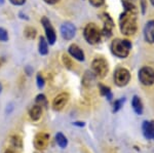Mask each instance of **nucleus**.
Returning <instances> with one entry per match:
<instances>
[{
	"instance_id": "obj_1",
	"label": "nucleus",
	"mask_w": 154,
	"mask_h": 153,
	"mask_svg": "<svg viewBox=\"0 0 154 153\" xmlns=\"http://www.w3.org/2000/svg\"><path fill=\"white\" fill-rule=\"evenodd\" d=\"M135 11H125L119 18V27L122 34L126 36L134 35L137 31V19Z\"/></svg>"
},
{
	"instance_id": "obj_2",
	"label": "nucleus",
	"mask_w": 154,
	"mask_h": 153,
	"mask_svg": "<svg viewBox=\"0 0 154 153\" xmlns=\"http://www.w3.org/2000/svg\"><path fill=\"white\" fill-rule=\"evenodd\" d=\"M131 47V43L128 40H121V39H115L111 44V50L113 55L118 58H126L130 53Z\"/></svg>"
},
{
	"instance_id": "obj_3",
	"label": "nucleus",
	"mask_w": 154,
	"mask_h": 153,
	"mask_svg": "<svg viewBox=\"0 0 154 153\" xmlns=\"http://www.w3.org/2000/svg\"><path fill=\"white\" fill-rule=\"evenodd\" d=\"M83 35L85 40L91 44H96L100 41L102 32L95 24H88L84 28Z\"/></svg>"
},
{
	"instance_id": "obj_4",
	"label": "nucleus",
	"mask_w": 154,
	"mask_h": 153,
	"mask_svg": "<svg viewBox=\"0 0 154 153\" xmlns=\"http://www.w3.org/2000/svg\"><path fill=\"white\" fill-rule=\"evenodd\" d=\"M91 67H93V71L94 73L96 74L97 76L103 78L106 76V74L108 73V63L105 59L103 58H97L93 61V64H91Z\"/></svg>"
},
{
	"instance_id": "obj_5",
	"label": "nucleus",
	"mask_w": 154,
	"mask_h": 153,
	"mask_svg": "<svg viewBox=\"0 0 154 153\" xmlns=\"http://www.w3.org/2000/svg\"><path fill=\"white\" fill-rule=\"evenodd\" d=\"M139 79L144 85H152L154 83V70L150 67H143L139 71Z\"/></svg>"
},
{
	"instance_id": "obj_6",
	"label": "nucleus",
	"mask_w": 154,
	"mask_h": 153,
	"mask_svg": "<svg viewBox=\"0 0 154 153\" xmlns=\"http://www.w3.org/2000/svg\"><path fill=\"white\" fill-rule=\"evenodd\" d=\"M131 79V74L126 69L119 68L114 73V81L118 86H125Z\"/></svg>"
},
{
	"instance_id": "obj_7",
	"label": "nucleus",
	"mask_w": 154,
	"mask_h": 153,
	"mask_svg": "<svg viewBox=\"0 0 154 153\" xmlns=\"http://www.w3.org/2000/svg\"><path fill=\"white\" fill-rule=\"evenodd\" d=\"M41 24L44 28V31H45L48 42L53 45V44H54V42H56V39H57L56 31H54V27L51 26V22H49V20L46 18V17H43V18L41 19Z\"/></svg>"
},
{
	"instance_id": "obj_8",
	"label": "nucleus",
	"mask_w": 154,
	"mask_h": 153,
	"mask_svg": "<svg viewBox=\"0 0 154 153\" xmlns=\"http://www.w3.org/2000/svg\"><path fill=\"white\" fill-rule=\"evenodd\" d=\"M76 28L70 22H66L61 26V35L65 40H71L75 36Z\"/></svg>"
},
{
	"instance_id": "obj_9",
	"label": "nucleus",
	"mask_w": 154,
	"mask_h": 153,
	"mask_svg": "<svg viewBox=\"0 0 154 153\" xmlns=\"http://www.w3.org/2000/svg\"><path fill=\"white\" fill-rule=\"evenodd\" d=\"M49 136L45 133H39L36 135L35 139H34V145H35L36 149L38 150H44L48 145Z\"/></svg>"
},
{
	"instance_id": "obj_10",
	"label": "nucleus",
	"mask_w": 154,
	"mask_h": 153,
	"mask_svg": "<svg viewBox=\"0 0 154 153\" xmlns=\"http://www.w3.org/2000/svg\"><path fill=\"white\" fill-rule=\"evenodd\" d=\"M102 20H103V22H104V28H103V31H102V35H104L106 37H110L111 34H112V28L114 25L112 19L110 18L109 14H103Z\"/></svg>"
},
{
	"instance_id": "obj_11",
	"label": "nucleus",
	"mask_w": 154,
	"mask_h": 153,
	"mask_svg": "<svg viewBox=\"0 0 154 153\" xmlns=\"http://www.w3.org/2000/svg\"><path fill=\"white\" fill-rule=\"evenodd\" d=\"M69 100V95L66 93H60L59 96H57L56 98L54 99V102H53V107L54 110H62L65 105L68 103Z\"/></svg>"
},
{
	"instance_id": "obj_12",
	"label": "nucleus",
	"mask_w": 154,
	"mask_h": 153,
	"mask_svg": "<svg viewBox=\"0 0 154 153\" xmlns=\"http://www.w3.org/2000/svg\"><path fill=\"white\" fill-rule=\"evenodd\" d=\"M143 134L146 139L154 140V121H144Z\"/></svg>"
},
{
	"instance_id": "obj_13",
	"label": "nucleus",
	"mask_w": 154,
	"mask_h": 153,
	"mask_svg": "<svg viewBox=\"0 0 154 153\" xmlns=\"http://www.w3.org/2000/svg\"><path fill=\"white\" fill-rule=\"evenodd\" d=\"M69 54L78 61H84V54L82 49L76 44H71L69 46Z\"/></svg>"
},
{
	"instance_id": "obj_14",
	"label": "nucleus",
	"mask_w": 154,
	"mask_h": 153,
	"mask_svg": "<svg viewBox=\"0 0 154 153\" xmlns=\"http://www.w3.org/2000/svg\"><path fill=\"white\" fill-rule=\"evenodd\" d=\"M144 34H145V38L148 42L154 43V21H150L147 23Z\"/></svg>"
},
{
	"instance_id": "obj_15",
	"label": "nucleus",
	"mask_w": 154,
	"mask_h": 153,
	"mask_svg": "<svg viewBox=\"0 0 154 153\" xmlns=\"http://www.w3.org/2000/svg\"><path fill=\"white\" fill-rule=\"evenodd\" d=\"M41 113H42L41 106H39V105L33 106L29 111V115L32 120H38L41 116Z\"/></svg>"
},
{
	"instance_id": "obj_16",
	"label": "nucleus",
	"mask_w": 154,
	"mask_h": 153,
	"mask_svg": "<svg viewBox=\"0 0 154 153\" xmlns=\"http://www.w3.org/2000/svg\"><path fill=\"white\" fill-rule=\"evenodd\" d=\"M131 105H133L134 110L136 111L137 114H142L143 113V104H142V101L139 97H135L133 98V101H131Z\"/></svg>"
},
{
	"instance_id": "obj_17",
	"label": "nucleus",
	"mask_w": 154,
	"mask_h": 153,
	"mask_svg": "<svg viewBox=\"0 0 154 153\" xmlns=\"http://www.w3.org/2000/svg\"><path fill=\"white\" fill-rule=\"evenodd\" d=\"M38 49H39V54L41 56H45L48 55V41L45 40L44 37H40L39 38V45H38Z\"/></svg>"
},
{
	"instance_id": "obj_18",
	"label": "nucleus",
	"mask_w": 154,
	"mask_h": 153,
	"mask_svg": "<svg viewBox=\"0 0 154 153\" xmlns=\"http://www.w3.org/2000/svg\"><path fill=\"white\" fill-rule=\"evenodd\" d=\"M125 11H131L137 12V0H122Z\"/></svg>"
},
{
	"instance_id": "obj_19",
	"label": "nucleus",
	"mask_w": 154,
	"mask_h": 153,
	"mask_svg": "<svg viewBox=\"0 0 154 153\" xmlns=\"http://www.w3.org/2000/svg\"><path fill=\"white\" fill-rule=\"evenodd\" d=\"M56 141L61 148H66L67 145H68V140L62 133H58L56 135Z\"/></svg>"
},
{
	"instance_id": "obj_20",
	"label": "nucleus",
	"mask_w": 154,
	"mask_h": 153,
	"mask_svg": "<svg viewBox=\"0 0 154 153\" xmlns=\"http://www.w3.org/2000/svg\"><path fill=\"white\" fill-rule=\"evenodd\" d=\"M95 82V75L93 73H89V72H86L85 75L83 77V80H82V83L85 86H91L93 83Z\"/></svg>"
},
{
	"instance_id": "obj_21",
	"label": "nucleus",
	"mask_w": 154,
	"mask_h": 153,
	"mask_svg": "<svg viewBox=\"0 0 154 153\" xmlns=\"http://www.w3.org/2000/svg\"><path fill=\"white\" fill-rule=\"evenodd\" d=\"M36 34H37L36 30L34 28H32V27H27L24 30V35L28 39H34L36 37Z\"/></svg>"
},
{
	"instance_id": "obj_22",
	"label": "nucleus",
	"mask_w": 154,
	"mask_h": 153,
	"mask_svg": "<svg viewBox=\"0 0 154 153\" xmlns=\"http://www.w3.org/2000/svg\"><path fill=\"white\" fill-rule=\"evenodd\" d=\"M100 92H101V95L102 96H106L107 99L108 100H111V98H112V95H111V90L109 87H107V86L103 85V84H100Z\"/></svg>"
},
{
	"instance_id": "obj_23",
	"label": "nucleus",
	"mask_w": 154,
	"mask_h": 153,
	"mask_svg": "<svg viewBox=\"0 0 154 153\" xmlns=\"http://www.w3.org/2000/svg\"><path fill=\"white\" fill-rule=\"evenodd\" d=\"M36 103L39 106L43 107V106L48 105V100H46V98H45V96H44V95H38L36 97Z\"/></svg>"
},
{
	"instance_id": "obj_24",
	"label": "nucleus",
	"mask_w": 154,
	"mask_h": 153,
	"mask_svg": "<svg viewBox=\"0 0 154 153\" xmlns=\"http://www.w3.org/2000/svg\"><path fill=\"white\" fill-rule=\"evenodd\" d=\"M125 102V98H121L119 100H116L115 103H114V108H113V112H117V111L122 107L123 103Z\"/></svg>"
},
{
	"instance_id": "obj_25",
	"label": "nucleus",
	"mask_w": 154,
	"mask_h": 153,
	"mask_svg": "<svg viewBox=\"0 0 154 153\" xmlns=\"http://www.w3.org/2000/svg\"><path fill=\"white\" fill-rule=\"evenodd\" d=\"M8 40V33L4 28H0V41L5 42Z\"/></svg>"
},
{
	"instance_id": "obj_26",
	"label": "nucleus",
	"mask_w": 154,
	"mask_h": 153,
	"mask_svg": "<svg viewBox=\"0 0 154 153\" xmlns=\"http://www.w3.org/2000/svg\"><path fill=\"white\" fill-rule=\"evenodd\" d=\"M11 141H12V144H14V147H17V148L22 147V139L19 137V136H14Z\"/></svg>"
},
{
	"instance_id": "obj_27",
	"label": "nucleus",
	"mask_w": 154,
	"mask_h": 153,
	"mask_svg": "<svg viewBox=\"0 0 154 153\" xmlns=\"http://www.w3.org/2000/svg\"><path fill=\"white\" fill-rule=\"evenodd\" d=\"M63 63H64V65H65L67 68H69V69L71 68L72 62H71L70 58H69L68 56H66V55H64V56H63Z\"/></svg>"
},
{
	"instance_id": "obj_28",
	"label": "nucleus",
	"mask_w": 154,
	"mask_h": 153,
	"mask_svg": "<svg viewBox=\"0 0 154 153\" xmlns=\"http://www.w3.org/2000/svg\"><path fill=\"white\" fill-rule=\"evenodd\" d=\"M37 86H38V88H42L44 86V79L41 74L37 75Z\"/></svg>"
},
{
	"instance_id": "obj_29",
	"label": "nucleus",
	"mask_w": 154,
	"mask_h": 153,
	"mask_svg": "<svg viewBox=\"0 0 154 153\" xmlns=\"http://www.w3.org/2000/svg\"><path fill=\"white\" fill-rule=\"evenodd\" d=\"M89 2H91V5H94L96 7H99V6L103 5L104 2H105V0H89Z\"/></svg>"
},
{
	"instance_id": "obj_30",
	"label": "nucleus",
	"mask_w": 154,
	"mask_h": 153,
	"mask_svg": "<svg viewBox=\"0 0 154 153\" xmlns=\"http://www.w3.org/2000/svg\"><path fill=\"white\" fill-rule=\"evenodd\" d=\"M11 1V3H12L14 5H23V4L26 2V0H9Z\"/></svg>"
},
{
	"instance_id": "obj_31",
	"label": "nucleus",
	"mask_w": 154,
	"mask_h": 153,
	"mask_svg": "<svg viewBox=\"0 0 154 153\" xmlns=\"http://www.w3.org/2000/svg\"><path fill=\"white\" fill-rule=\"evenodd\" d=\"M45 3H48V4H56V3H58V2L60 1V0H43Z\"/></svg>"
},
{
	"instance_id": "obj_32",
	"label": "nucleus",
	"mask_w": 154,
	"mask_h": 153,
	"mask_svg": "<svg viewBox=\"0 0 154 153\" xmlns=\"http://www.w3.org/2000/svg\"><path fill=\"white\" fill-rule=\"evenodd\" d=\"M73 124H74V125H77V127H83L84 123H83V122H74Z\"/></svg>"
},
{
	"instance_id": "obj_33",
	"label": "nucleus",
	"mask_w": 154,
	"mask_h": 153,
	"mask_svg": "<svg viewBox=\"0 0 154 153\" xmlns=\"http://www.w3.org/2000/svg\"><path fill=\"white\" fill-rule=\"evenodd\" d=\"M3 63H4V59L3 58H0V67H1Z\"/></svg>"
},
{
	"instance_id": "obj_34",
	"label": "nucleus",
	"mask_w": 154,
	"mask_h": 153,
	"mask_svg": "<svg viewBox=\"0 0 154 153\" xmlns=\"http://www.w3.org/2000/svg\"><path fill=\"white\" fill-rule=\"evenodd\" d=\"M5 153H14V152L12 151V150H6V151H5Z\"/></svg>"
},
{
	"instance_id": "obj_35",
	"label": "nucleus",
	"mask_w": 154,
	"mask_h": 153,
	"mask_svg": "<svg viewBox=\"0 0 154 153\" xmlns=\"http://www.w3.org/2000/svg\"><path fill=\"white\" fill-rule=\"evenodd\" d=\"M4 3V0H0V4H3Z\"/></svg>"
},
{
	"instance_id": "obj_36",
	"label": "nucleus",
	"mask_w": 154,
	"mask_h": 153,
	"mask_svg": "<svg viewBox=\"0 0 154 153\" xmlns=\"http://www.w3.org/2000/svg\"><path fill=\"white\" fill-rule=\"evenodd\" d=\"M150 1H151V3H152V5L154 6V0H150Z\"/></svg>"
},
{
	"instance_id": "obj_37",
	"label": "nucleus",
	"mask_w": 154,
	"mask_h": 153,
	"mask_svg": "<svg viewBox=\"0 0 154 153\" xmlns=\"http://www.w3.org/2000/svg\"><path fill=\"white\" fill-rule=\"evenodd\" d=\"M1 90H2V86H1V84H0V93H1Z\"/></svg>"
}]
</instances>
